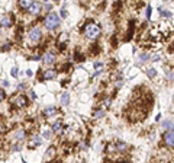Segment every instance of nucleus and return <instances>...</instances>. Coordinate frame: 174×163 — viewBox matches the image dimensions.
Instances as JSON below:
<instances>
[{
    "mask_svg": "<svg viewBox=\"0 0 174 163\" xmlns=\"http://www.w3.org/2000/svg\"><path fill=\"white\" fill-rule=\"evenodd\" d=\"M100 32H102V29L99 26L97 23H93L90 22L89 25L84 26V35H86L89 40H96L100 37Z\"/></svg>",
    "mask_w": 174,
    "mask_h": 163,
    "instance_id": "obj_1",
    "label": "nucleus"
},
{
    "mask_svg": "<svg viewBox=\"0 0 174 163\" xmlns=\"http://www.w3.org/2000/svg\"><path fill=\"white\" fill-rule=\"evenodd\" d=\"M44 25H45V28L49 29V31H54V29L58 28V25H60V17L57 13H48L47 17L44 19Z\"/></svg>",
    "mask_w": 174,
    "mask_h": 163,
    "instance_id": "obj_2",
    "label": "nucleus"
},
{
    "mask_svg": "<svg viewBox=\"0 0 174 163\" xmlns=\"http://www.w3.org/2000/svg\"><path fill=\"white\" fill-rule=\"evenodd\" d=\"M28 38H29V41H31L32 44H36L38 41H41V38H42V31H41V28H38V26L31 28L29 32H28Z\"/></svg>",
    "mask_w": 174,
    "mask_h": 163,
    "instance_id": "obj_3",
    "label": "nucleus"
},
{
    "mask_svg": "<svg viewBox=\"0 0 174 163\" xmlns=\"http://www.w3.org/2000/svg\"><path fill=\"white\" fill-rule=\"evenodd\" d=\"M10 103L15 108H25L28 105V99L23 95H13L10 98Z\"/></svg>",
    "mask_w": 174,
    "mask_h": 163,
    "instance_id": "obj_4",
    "label": "nucleus"
},
{
    "mask_svg": "<svg viewBox=\"0 0 174 163\" xmlns=\"http://www.w3.org/2000/svg\"><path fill=\"white\" fill-rule=\"evenodd\" d=\"M41 10H42V5H41L39 2H33L32 5L29 6V9H28V12H29L31 15H33V16L39 15V13H41Z\"/></svg>",
    "mask_w": 174,
    "mask_h": 163,
    "instance_id": "obj_5",
    "label": "nucleus"
},
{
    "mask_svg": "<svg viewBox=\"0 0 174 163\" xmlns=\"http://www.w3.org/2000/svg\"><path fill=\"white\" fill-rule=\"evenodd\" d=\"M164 141H165V144L168 147H174V130L168 131V133H165L164 135Z\"/></svg>",
    "mask_w": 174,
    "mask_h": 163,
    "instance_id": "obj_6",
    "label": "nucleus"
},
{
    "mask_svg": "<svg viewBox=\"0 0 174 163\" xmlns=\"http://www.w3.org/2000/svg\"><path fill=\"white\" fill-rule=\"evenodd\" d=\"M42 60L45 64H52V63L55 61V54H52L51 51H49V52H45L42 56Z\"/></svg>",
    "mask_w": 174,
    "mask_h": 163,
    "instance_id": "obj_7",
    "label": "nucleus"
},
{
    "mask_svg": "<svg viewBox=\"0 0 174 163\" xmlns=\"http://www.w3.org/2000/svg\"><path fill=\"white\" fill-rule=\"evenodd\" d=\"M41 143H42L41 135H33L32 138H31V141H29V147H31V149H35V147H38Z\"/></svg>",
    "mask_w": 174,
    "mask_h": 163,
    "instance_id": "obj_8",
    "label": "nucleus"
},
{
    "mask_svg": "<svg viewBox=\"0 0 174 163\" xmlns=\"http://www.w3.org/2000/svg\"><path fill=\"white\" fill-rule=\"evenodd\" d=\"M55 76H57V72H55V70H45L42 79L44 80H51V79H54Z\"/></svg>",
    "mask_w": 174,
    "mask_h": 163,
    "instance_id": "obj_9",
    "label": "nucleus"
},
{
    "mask_svg": "<svg viewBox=\"0 0 174 163\" xmlns=\"http://www.w3.org/2000/svg\"><path fill=\"white\" fill-rule=\"evenodd\" d=\"M0 25L2 26H6V28H9V26H12V19L9 15H6V16H3L2 19H0Z\"/></svg>",
    "mask_w": 174,
    "mask_h": 163,
    "instance_id": "obj_10",
    "label": "nucleus"
},
{
    "mask_svg": "<svg viewBox=\"0 0 174 163\" xmlns=\"http://www.w3.org/2000/svg\"><path fill=\"white\" fill-rule=\"evenodd\" d=\"M33 2H35V0H19V7H21V9H29V6L32 5Z\"/></svg>",
    "mask_w": 174,
    "mask_h": 163,
    "instance_id": "obj_11",
    "label": "nucleus"
},
{
    "mask_svg": "<svg viewBox=\"0 0 174 163\" xmlns=\"http://www.w3.org/2000/svg\"><path fill=\"white\" fill-rule=\"evenodd\" d=\"M128 149V144L126 143H123V141H118L116 143V150H118V153H123Z\"/></svg>",
    "mask_w": 174,
    "mask_h": 163,
    "instance_id": "obj_12",
    "label": "nucleus"
},
{
    "mask_svg": "<svg viewBox=\"0 0 174 163\" xmlns=\"http://www.w3.org/2000/svg\"><path fill=\"white\" fill-rule=\"evenodd\" d=\"M52 130H54V133H61L62 131V121H57V122L52 125Z\"/></svg>",
    "mask_w": 174,
    "mask_h": 163,
    "instance_id": "obj_13",
    "label": "nucleus"
},
{
    "mask_svg": "<svg viewBox=\"0 0 174 163\" xmlns=\"http://www.w3.org/2000/svg\"><path fill=\"white\" fill-rule=\"evenodd\" d=\"M15 137H16V141H19V143L23 141V140H25V131H23V130H17L16 134H15Z\"/></svg>",
    "mask_w": 174,
    "mask_h": 163,
    "instance_id": "obj_14",
    "label": "nucleus"
},
{
    "mask_svg": "<svg viewBox=\"0 0 174 163\" xmlns=\"http://www.w3.org/2000/svg\"><path fill=\"white\" fill-rule=\"evenodd\" d=\"M68 102H70V96H68V93H62V96H61V103L62 105H68Z\"/></svg>",
    "mask_w": 174,
    "mask_h": 163,
    "instance_id": "obj_15",
    "label": "nucleus"
},
{
    "mask_svg": "<svg viewBox=\"0 0 174 163\" xmlns=\"http://www.w3.org/2000/svg\"><path fill=\"white\" fill-rule=\"evenodd\" d=\"M54 153H55V149H54V147H49L48 150H47V154H45V157H44V159H45V160H48L51 156L54 157Z\"/></svg>",
    "mask_w": 174,
    "mask_h": 163,
    "instance_id": "obj_16",
    "label": "nucleus"
},
{
    "mask_svg": "<svg viewBox=\"0 0 174 163\" xmlns=\"http://www.w3.org/2000/svg\"><path fill=\"white\" fill-rule=\"evenodd\" d=\"M54 114H55L54 107H48L47 109H45V115H47V117H51V115H54Z\"/></svg>",
    "mask_w": 174,
    "mask_h": 163,
    "instance_id": "obj_17",
    "label": "nucleus"
},
{
    "mask_svg": "<svg viewBox=\"0 0 174 163\" xmlns=\"http://www.w3.org/2000/svg\"><path fill=\"white\" fill-rule=\"evenodd\" d=\"M110 103H112V99H110V98H106V99L103 101V108H109L110 107Z\"/></svg>",
    "mask_w": 174,
    "mask_h": 163,
    "instance_id": "obj_18",
    "label": "nucleus"
},
{
    "mask_svg": "<svg viewBox=\"0 0 174 163\" xmlns=\"http://www.w3.org/2000/svg\"><path fill=\"white\" fill-rule=\"evenodd\" d=\"M103 115H104V111H102V109L94 112V117H96V118H100V117H103Z\"/></svg>",
    "mask_w": 174,
    "mask_h": 163,
    "instance_id": "obj_19",
    "label": "nucleus"
},
{
    "mask_svg": "<svg viewBox=\"0 0 174 163\" xmlns=\"http://www.w3.org/2000/svg\"><path fill=\"white\" fill-rule=\"evenodd\" d=\"M17 74H19V70H17L16 67H13L12 68V76H13V77H17Z\"/></svg>",
    "mask_w": 174,
    "mask_h": 163,
    "instance_id": "obj_20",
    "label": "nucleus"
},
{
    "mask_svg": "<svg viewBox=\"0 0 174 163\" xmlns=\"http://www.w3.org/2000/svg\"><path fill=\"white\" fill-rule=\"evenodd\" d=\"M148 76H149V77H154V76H155V70H154V68H149V70H148Z\"/></svg>",
    "mask_w": 174,
    "mask_h": 163,
    "instance_id": "obj_21",
    "label": "nucleus"
},
{
    "mask_svg": "<svg viewBox=\"0 0 174 163\" xmlns=\"http://www.w3.org/2000/svg\"><path fill=\"white\" fill-rule=\"evenodd\" d=\"M147 19H151V6L147 7Z\"/></svg>",
    "mask_w": 174,
    "mask_h": 163,
    "instance_id": "obj_22",
    "label": "nucleus"
},
{
    "mask_svg": "<svg viewBox=\"0 0 174 163\" xmlns=\"http://www.w3.org/2000/svg\"><path fill=\"white\" fill-rule=\"evenodd\" d=\"M3 99H5V90L0 89V102L3 101Z\"/></svg>",
    "mask_w": 174,
    "mask_h": 163,
    "instance_id": "obj_23",
    "label": "nucleus"
},
{
    "mask_svg": "<svg viewBox=\"0 0 174 163\" xmlns=\"http://www.w3.org/2000/svg\"><path fill=\"white\" fill-rule=\"evenodd\" d=\"M29 95H31V99H33V101L36 99V95H35V92H33V90H31V92H29Z\"/></svg>",
    "mask_w": 174,
    "mask_h": 163,
    "instance_id": "obj_24",
    "label": "nucleus"
},
{
    "mask_svg": "<svg viewBox=\"0 0 174 163\" xmlns=\"http://www.w3.org/2000/svg\"><path fill=\"white\" fill-rule=\"evenodd\" d=\"M61 17H67V12L64 9H61Z\"/></svg>",
    "mask_w": 174,
    "mask_h": 163,
    "instance_id": "obj_25",
    "label": "nucleus"
},
{
    "mask_svg": "<svg viewBox=\"0 0 174 163\" xmlns=\"http://www.w3.org/2000/svg\"><path fill=\"white\" fill-rule=\"evenodd\" d=\"M94 67H96V68H100V67H102V63H94Z\"/></svg>",
    "mask_w": 174,
    "mask_h": 163,
    "instance_id": "obj_26",
    "label": "nucleus"
},
{
    "mask_svg": "<svg viewBox=\"0 0 174 163\" xmlns=\"http://www.w3.org/2000/svg\"><path fill=\"white\" fill-rule=\"evenodd\" d=\"M26 76H29V77H31V76H32V72H31V70H26Z\"/></svg>",
    "mask_w": 174,
    "mask_h": 163,
    "instance_id": "obj_27",
    "label": "nucleus"
},
{
    "mask_svg": "<svg viewBox=\"0 0 174 163\" xmlns=\"http://www.w3.org/2000/svg\"><path fill=\"white\" fill-rule=\"evenodd\" d=\"M2 128H3V127H2V124H0V131H2Z\"/></svg>",
    "mask_w": 174,
    "mask_h": 163,
    "instance_id": "obj_28",
    "label": "nucleus"
},
{
    "mask_svg": "<svg viewBox=\"0 0 174 163\" xmlns=\"http://www.w3.org/2000/svg\"><path fill=\"white\" fill-rule=\"evenodd\" d=\"M44 2H48V0H44Z\"/></svg>",
    "mask_w": 174,
    "mask_h": 163,
    "instance_id": "obj_29",
    "label": "nucleus"
}]
</instances>
